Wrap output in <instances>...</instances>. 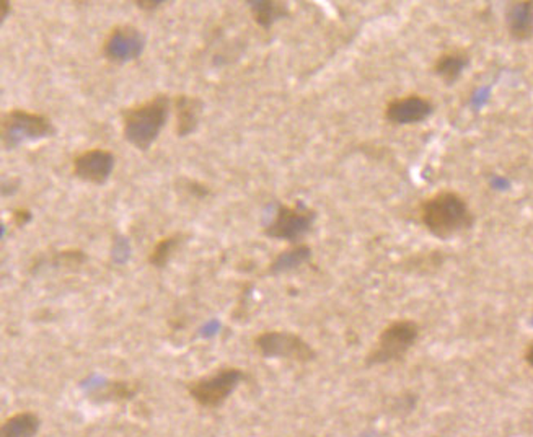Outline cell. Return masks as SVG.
Segmentation results:
<instances>
[{
  "instance_id": "6da1fadb",
  "label": "cell",
  "mask_w": 533,
  "mask_h": 437,
  "mask_svg": "<svg viewBox=\"0 0 533 437\" xmlns=\"http://www.w3.org/2000/svg\"><path fill=\"white\" fill-rule=\"evenodd\" d=\"M419 219L437 238H452L470 230L475 224V214L468 201L452 190L437 191L426 197L419 204Z\"/></svg>"
},
{
  "instance_id": "7a4b0ae2",
  "label": "cell",
  "mask_w": 533,
  "mask_h": 437,
  "mask_svg": "<svg viewBox=\"0 0 533 437\" xmlns=\"http://www.w3.org/2000/svg\"><path fill=\"white\" fill-rule=\"evenodd\" d=\"M168 95L157 93L144 103L123 109V136L136 149L147 152L157 141L170 116Z\"/></svg>"
},
{
  "instance_id": "3957f363",
  "label": "cell",
  "mask_w": 533,
  "mask_h": 437,
  "mask_svg": "<svg viewBox=\"0 0 533 437\" xmlns=\"http://www.w3.org/2000/svg\"><path fill=\"white\" fill-rule=\"evenodd\" d=\"M56 134V127L49 116L30 109L12 108L0 119V137L3 149L13 150L23 142L39 141Z\"/></svg>"
},
{
  "instance_id": "277c9868",
  "label": "cell",
  "mask_w": 533,
  "mask_h": 437,
  "mask_svg": "<svg viewBox=\"0 0 533 437\" xmlns=\"http://www.w3.org/2000/svg\"><path fill=\"white\" fill-rule=\"evenodd\" d=\"M419 338V326L415 320H395L380 331L379 338L367 354L365 362L369 366L388 364L403 359Z\"/></svg>"
},
{
  "instance_id": "5b68a950",
  "label": "cell",
  "mask_w": 533,
  "mask_h": 437,
  "mask_svg": "<svg viewBox=\"0 0 533 437\" xmlns=\"http://www.w3.org/2000/svg\"><path fill=\"white\" fill-rule=\"evenodd\" d=\"M245 377V371L238 367H222L213 375L201 377L188 384V393L201 407L217 408L225 403Z\"/></svg>"
},
{
  "instance_id": "8992f818",
  "label": "cell",
  "mask_w": 533,
  "mask_h": 437,
  "mask_svg": "<svg viewBox=\"0 0 533 437\" xmlns=\"http://www.w3.org/2000/svg\"><path fill=\"white\" fill-rule=\"evenodd\" d=\"M253 343H255L256 351L263 357L289 359V361L302 362V364L314 361L316 357L315 349L310 346V343H307L292 331H263L258 337H255Z\"/></svg>"
},
{
  "instance_id": "52a82bcc",
  "label": "cell",
  "mask_w": 533,
  "mask_h": 437,
  "mask_svg": "<svg viewBox=\"0 0 533 437\" xmlns=\"http://www.w3.org/2000/svg\"><path fill=\"white\" fill-rule=\"evenodd\" d=\"M315 219V211L300 201H297L296 204H281L273 220L266 225L264 233L269 238L293 243L310 232Z\"/></svg>"
},
{
  "instance_id": "ba28073f",
  "label": "cell",
  "mask_w": 533,
  "mask_h": 437,
  "mask_svg": "<svg viewBox=\"0 0 533 437\" xmlns=\"http://www.w3.org/2000/svg\"><path fill=\"white\" fill-rule=\"evenodd\" d=\"M145 48V36L134 25H118L103 41L101 53L111 62L137 61Z\"/></svg>"
},
{
  "instance_id": "9c48e42d",
  "label": "cell",
  "mask_w": 533,
  "mask_h": 437,
  "mask_svg": "<svg viewBox=\"0 0 533 437\" xmlns=\"http://www.w3.org/2000/svg\"><path fill=\"white\" fill-rule=\"evenodd\" d=\"M116 157L108 149H87L77 154L72 160L73 177L91 185H105L111 177Z\"/></svg>"
},
{
  "instance_id": "30bf717a",
  "label": "cell",
  "mask_w": 533,
  "mask_h": 437,
  "mask_svg": "<svg viewBox=\"0 0 533 437\" xmlns=\"http://www.w3.org/2000/svg\"><path fill=\"white\" fill-rule=\"evenodd\" d=\"M434 113V103L429 96L408 93L390 100L385 107L383 116L395 126H411L426 121Z\"/></svg>"
},
{
  "instance_id": "8fae6325",
  "label": "cell",
  "mask_w": 533,
  "mask_h": 437,
  "mask_svg": "<svg viewBox=\"0 0 533 437\" xmlns=\"http://www.w3.org/2000/svg\"><path fill=\"white\" fill-rule=\"evenodd\" d=\"M173 109L177 118L174 132L178 137H188L199 126L202 112H204V101L195 95H177L173 98Z\"/></svg>"
},
{
  "instance_id": "7c38bea8",
  "label": "cell",
  "mask_w": 533,
  "mask_h": 437,
  "mask_svg": "<svg viewBox=\"0 0 533 437\" xmlns=\"http://www.w3.org/2000/svg\"><path fill=\"white\" fill-rule=\"evenodd\" d=\"M505 25L509 35L516 41H527L533 36V2L518 0L505 8Z\"/></svg>"
},
{
  "instance_id": "4fadbf2b",
  "label": "cell",
  "mask_w": 533,
  "mask_h": 437,
  "mask_svg": "<svg viewBox=\"0 0 533 437\" xmlns=\"http://www.w3.org/2000/svg\"><path fill=\"white\" fill-rule=\"evenodd\" d=\"M468 66H470V54L465 49H450L439 54L433 71L445 85H452L460 79Z\"/></svg>"
},
{
  "instance_id": "5bb4252c",
  "label": "cell",
  "mask_w": 533,
  "mask_h": 437,
  "mask_svg": "<svg viewBox=\"0 0 533 437\" xmlns=\"http://www.w3.org/2000/svg\"><path fill=\"white\" fill-rule=\"evenodd\" d=\"M246 3L256 25L266 30L271 28L275 21L291 15L287 3L279 2V0H250Z\"/></svg>"
},
{
  "instance_id": "9a60e30c",
  "label": "cell",
  "mask_w": 533,
  "mask_h": 437,
  "mask_svg": "<svg viewBox=\"0 0 533 437\" xmlns=\"http://www.w3.org/2000/svg\"><path fill=\"white\" fill-rule=\"evenodd\" d=\"M41 420L33 411H20L8 416L0 426V437H33L39 431Z\"/></svg>"
},
{
  "instance_id": "2e32d148",
  "label": "cell",
  "mask_w": 533,
  "mask_h": 437,
  "mask_svg": "<svg viewBox=\"0 0 533 437\" xmlns=\"http://www.w3.org/2000/svg\"><path fill=\"white\" fill-rule=\"evenodd\" d=\"M186 238H188L186 233H181V232L172 233V235L160 238V240L152 247V250L149 253V265L154 266V268L163 269L165 266L172 261L174 253L180 250Z\"/></svg>"
},
{
  "instance_id": "e0dca14e",
  "label": "cell",
  "mask_w": 533,
  "mask_h": 437,
  "mask_svg": "<svg viewBox=\"0 0 533 437\" xmlns=\"http://www.w3.org/2000/svg\"><path fill=\"white\" fill-rule=\"evenodd\" d=\"M310 256H311V250L309 245H303V243H300V245H292L291 248H287V250L281 251L278 256H275L273 263L269 265L268 273L279 274V273H284V271L296 269L303 263H307V261L310 260Z\"/></svg>"
},
{
  "instance_id": "ac0fdd59",
  "label": "cell",
  "mask_w": 533,
  "mask_h": 437,
  "mask_svg": "<svg viewBox=\"0 0 533 437\" xmlns=\"http://www.w3.org/2000/svg\"><path fill=\"white\" fill-rule=\"evenodd\" d=\"M139 392V385L131 380H113L107 384V387L100 390L96 397L103 400V402H126L136 397Z\"/></svg>"
},
{
  "instance_id": "d6986e66",
  "label": "cell",
  "mask_w": 533,
  "mask_h": 437,
  "mask_svg": "<svg viewBox=\"0 0 533 437\" xmlns=\"http://www.w3.org/2000/svg\"><path fill=\"white\" fill-rule=\"evenodd\" d=\"M444 263V256L439 251L431 253H417L413 258L408 260V271H416V273H433L439 269Z\"/></svg>"
},
{
  "instance_id": "ffe728a7",
  "label": "cell",
  "mask_w": 533,
  "mask_h": 437,
  "mask_svg": "<svg viewBox=\"0 0 533 437\" xmlns=\"http://www.w3.org/2000/svg\"><path fill=\"white\" fill-rule=\"evenodd\" d=\"M87 261V253L80 248H67V250L59 251L54 256V265L59 268H80Z\"/></svg>"
},
{
  "instance_id": "44dd1931",
  "label": "cell",
  "mask_w": 533,
  "mask_h": 437,
  "mask_svg": "<svg viewBox=\"0 0 533 437\" xmlns=\"http://www.w3.org/2000/svg\"><path fill=\"white\" fill-rule=\"evenodd\" d=\"M181 186H183V190H186L191 196L197 197V199H201V197L209 195V188L206 185H202V183H199V181H192V179H181Z\"/></svg>"
},
{
  "instance_id": "7402d4cb",
  "label": "cell",
  "mask_w": 533,
  "mask_h": 437,
  "mask_svg": "<svg viewBox=\"0 0 533 437\" xmlns=\"http://www.w3.org/2000/svg\"><path fill=\"white\" fill-rule=\"evenodd\" d=\"M31 217H33V214H31V211L28 208H17L13 209L12 213V220L13 224H15V227L18 229L25 227V225L31 220Z\"/></svg>"
},
{
  "instance_id": "603a6c76",
  "label": "cell",
  "mask_w": 533,
  "mask_h": 437,
  "mask_svg": "<svg viewBox=\"0 0 533 437\" xmlns=\"http://www.w3.org/2000/svg\"><path fill=\"white\" fill-rule=\"evenodd\" d=\"M162 0H150V2H147V0H137L136 6H139L142 10H154V8L162 6Z\"/></svg>"
},
{
  "instance_id": "cb8c5ba5",
  "label": "cell",
  "mask_w": 533,
  "mask_h": 437,
  "mask_svg": "<svg viewBox=\"0 0 533 437\" xmlns=\"http://www.w3.org/2000/svg\"><path fill=\"white\" fill-rule=\"evenodd\" d=\"M10 10H12V3L8 2V0H2V2H0V18H2V21L7 20L8 12Z\"/></svg>"
},
{
  "instance_id": "d4e9b609",
  "label": "cell",
  "mask_w": 533,
  "mask_h": 437,
  "mask_svg": "<svg viewBox=\"0 0 533 437\" xmlns=\"http://www.w3.org/2000/svg\"><path fill=\"white\" fill-rule=\"evenodd\" d=\"M525 361H527V364L530 366L532 369H533V343H530V344H528V346H527V351H525Z\"/></svg>"
}]
</instances>
